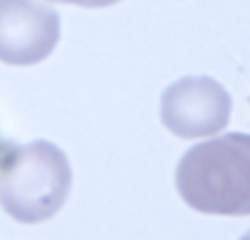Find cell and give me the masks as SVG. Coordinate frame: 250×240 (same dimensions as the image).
I'll return each mask as SVG.
<instances>
[{
	"label": "cell",
	"instance_id": "3957f363",
	"mask_svg": "<svg viewBox=\"0 0 250 240\" xmlns=\"http://www.w3.org/2000/svg\"><path fill=\"white\" fill-rule=\"evenodd\" d=\"M230 93L211 76H184L165 88L160 115L177 138H208L221 133L230 120Z\"/></svg>",
	"mask_w": 250,
	"mask_h": 240
},
{
	"label": "cell",
	"instance_id": "6da1fadb",
	"mask_svg": "<svg viewBox=\"0 0 250 240\" xmlns=\"http://www.w3.org/2000/svg\"><path fill=\"white\" fill-rule=\"evenodd\" d=\"M177 191L194 211L213 216L250 213V138L230 133L184 152Z\"/></svg>",
	"mask_w": 250,
	"mask_h": 240
},
{
	"label": "cell",
	"instance_id": "277c9868",
	"mask_svg": "<svg viewBox=\"0 0 250 240\" xmlns=\"http://www.w3.org/2000/svg\"><path fill=\"white\" fill-rule=\"evenodd\" d=\"M59 13L40 0H0V61L32 66L59 42Z\"/></svg>",
	"mask_w": 250,
	"mask_h": 240
},
{
	"label": "cell",
	"instance_id": "7a4b0ae2",
	"mask_svg": "<svg viewBox=\"0 0 250 240\" xmlns=\"http://www.w3.org/2000/svg\"><path fill=\"white\" fill-rule=\"evenodd\" d=\"M71 167L47 140L8 150L0 162V206L18 223H42L69 199Z\"/></svg>",
	"mask_w": 250,
	"mask_h": 240
},
{
	"label": "cell",
	"instance_id": "5b68a950",
	"mask_svg": "<svg viewBox=\"0 0 250 240\" xmlns=\"http://www.w3.org/2000/svg\"><path fill=\"white\" fill-rule=\"evenodd\" d=\"M52 3H66V5H79V8H108L120 0H52Z\"/></svg>",
	"mask_w": 250,
	"mask_h": 240
}]
</instances>
